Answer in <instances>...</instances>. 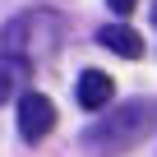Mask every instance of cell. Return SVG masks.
Returning a JSON list of instances; mask_svg holds the SVG:
<instances>
[{
	"label": "cell",
	"instance_id": "obj_1",
	"mask_svg": "<svg viewBox=\"0 0 157 157\" xmlns=\"http://www.w3.org/2000/svg\"><path fill=\"white\" fill-rule=\"evenodd\" d=\"M152 129H157V102L152 97H129L116 111H106L102 120H93L78 143L97 157H120V152H134Z\"/></svg>",
	"mask_w": 157,
	"mask_h": 157
},
{
	"label": "cell",
	"instance_id": "obj_2",
	"mask_svg": "<svg viewBox=\"0 0 157 157\" xmlns=\"http://www.w3.org/2000/svg\"><path fill=\"white\" fill-rule=\"evenodd\" d=\"M60 42H65V19L51 14V10H28V14H19V19H10L0 28V51L10 60H19V65L46 60Z\"/></svg>",
	"mask_w": 157,
	"mask_h": 157
},
{
	"label": "cell",
	"instance_id": "obj_3",
	"mask_svg": "<svg viewBox=\"0 0 157 157\" xmlns=\"http://www.w3.org/2000/svg\"><path fill=\"white\" fill-rule=\"evenodd\" d=\"M56 129V106L46 93H23L19 97V134L28 143H42L46 134Z\"/></svg>",
	"mask_w": 157,
	"mask_h": 157
},
{
	"label": "cell",
	"instance_id": "obj_4",
	"mask_svg": "<svg viewBox=\"0 0 157 157\" xmlns=\"http://www.w3.org/2000/svg\"><path fill=\"white\" fill-rule=\"evenodd\" d=\"M74 97H78L83 111H102L116 97V83H111V74H102V69H83L78 83H74Z\"/></svg>",
	"mask_w": 157,
	"mask_h": 157
},
{
	"label": "cell",
	"instance_id": "obj_5",
	"mask_svg": "<svg viewBox=\"0 0 157 157\" xmlns=\"http://www.w3.org/2000/svg\"><path fill=\"white\" fill-rule=\"evenodd\" d=\"M97 42H102L106 51L125 56V60H139V56H143V37H139L134 28H125V23H106V28L97 33Z\"/></svg>",
	"mask_w": 157,
	"mask_h": 157
},
{
	"label": "cell",
	"instance_id": "obj_6",
	"mask_svg": "<svg viewBox=\"0 0 157 157\" xmlns=\"http://www.w3.org/2000/svg\"><path fill=\"white\" fill-rule=\"evenodd\" d=\"M19 74H28V65H19V60H10V56H0V106H5V97L14 93Z\"/></svg>",
	"mask_w": 157,
	"mask_h": 157
},
{
	"label": "cell",
	"instance_id": "obj_7",
	"mask_svg": "<svg viewBox=\"0 0 157 157\" xmlns=\"http://www.w3.org/2000/svg\"><path fill=\"white\" fill-rule=\"evenodd\" d=\"M106 5H111L116 14H129V10H134V0H106Z\"/></svg>",
	"mask_w": 157,
	"mask_h": 157
},
{
	"label": "cell",
	"instance_id": "obj_8",
	"mask_svg": "<svg viewBox=\"0 0 157 157\" xmlns=\"http://www.w3.org/2000/svg\"><path fill=\"white\" fill-rule=\"evenodd\" d=\"M152 28H157V5H152Z\"/></svg>",
	"mask_w": 157,
	"mask_h": 157
}]
</instances>
